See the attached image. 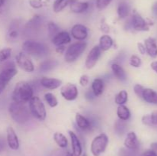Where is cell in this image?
Instances as JSON below:
<instances>
[{"mask_svg":"<svg viewBox=\"0 0 157 156\" xmlns=\"http://www.w3.org/2000/svg\"><path fill=\"white\" fill-rule=\"evenodd\" d=\"M34 96L32 86L25 81H19L16 84L12 93V100L18 103L25 104Z\"/></svg>","mask_w":157,"mask_h":156,"instance_id":"obj_1","label":"cell"},{"mask_svg":"<svg viewBox=\"0 0 157 156\" xmlns=\"http://www.w3.org/2000/svg\"><path fill=\"white\" fill-rule=\"evenodd\" d=\"M9 113L11 117L17 123L25 124L30 119V110L25 104L18 103L12 101L9 106Z\"/></svg>","mask_w":157,"mask_h":156,"instance_id":"obj_2","label":"cell"},{"mask_svg":"<svg viewBox=\"0 0 157 156\" xmlns=\"http://www.w3.org/2000/svg\"><path fill=\"white\" fill-rule=\"evenodd\" d=\"M23 52L36 58H41L48 52V47L43 43L35 40H27L22 44Z\"/></svg>","mask_w":157,"mask_h":156,"instance_id":"obj_3","label":"cell"},{"mask_svg":"<svg viewBox=\"0 0 157 156\" xmlns=\"http://www.w3.org/2000/svg\"><path fill=\"white\" fill-rule=\"evenodd\" d=\"M87 44V42L84 41H78L71 44L64 53V60L66 62L72 63L76 61L85 50Z\"/></svg>","mask_w":157,"mask_h":156,"instance_id":"obj_4","label":"cell"},{"mask_svg":"<svg viewBox=\"0 0 157 156\" xmlns=\"http://www.w3.org/2000/svg\"><path fill=\"white\" fill-rule=\"evenodd\" d=\"M29 110L32 116L40 121L45 120L47 113L44 103L38 96H35L29 101Z\"/></svg>","mask_w":157,"mask_h":156,"instance_id":"obj_5","label":"cell"},{"mask_svg":"<svg viewBox=\"0 0 157 156\" xmlns=\"http://www.w3.org/2000/svg\"><path fill=\"white\" fill-rule=\"evenodd\" d=\"M108 136L105 133H101L93 139L90 145V151L94 156H101L107 149L108 145Z\"/></svg>","mask_w":157,"mask_h":156,"instance_id":"obj_6","label":"cell"},{"mask_svg":"<svg viewBox=\"0 0 157 156\" xmlns=\"http://www.w3.org/2000/svg\"><path fill=\"white\" fill-rule=\"evenodd\" d=\"M153 23L146 21L138 12H134L130 19V25L137 32H147L150 30V25Z\"/></svg>","mask_w":157,"mask_h":156,"instance_id":"obj_7","label":"cell"},{"mask_svg":"<svg viewBox=\"0 0 157 156\" xmlns=\"http://www.w3.org/2000/svg\"><path fill=\"white\" fill-rule=\"evenodd\" d=\"M18 73L15 67H9L0 72V94L2 93L12 78Z\"/></svg>","mask_w":157,"mask_h":156,"instance_id":"obj_8","label":"cell"},{"mask_svg":"<svg viewBox=\"0 0 157 156\" xmlns=\"http://www.w3.org/2000/svg\"><path fill=\"white\" fill-rule=\"evenodd\" d=\"M15 61H16L18 67L25 71L32 73L35 70V66H34L32 60L29 58L27 54H25V52H19L15 57Z\"/></svg>","mask_w":157,"mask_h":156,"instance_id":"obj_9","label":"cell"},{"mask_svg":"<svg viewBox=\"0 0 157 156\" xmlns=\"http://www.w3.org/2000/svg\"><path fill=\"white\" fill-rule=\"evenodd\" d=\"M61 94L64 99L67 101H73L78 96V90L76 85L71 83L64 84L61 88Z\"/></svg>","mask_w":157,"mask_h":156,"instance_id":"obj_10","label":"cell"},{"mask_svg":"<svg viewBox=\"0 0 157 156\" xmlns=\"http://www.w3.org/2000/svg\"><path fill=\"white\" fill-rule=\"evenodd\" d=\"M101 49L98 45H95L94 47H92L91 50L89 51L85 61V67L86 68L90 70L96 65L97 62L99 60L100 57L101 55Z\"/></svg>","mask_w":157,"mask_h":156,"instance_id":"obj_11","label":"cell"},{"mask_svg":"<svg viewBox=\"0 0 157 156\" xmlns=\"http://www.w3.org/2000/svg\"><path fill=\"white\" fill-rule=\"evenodd\" d=\"M6 142L12 150L16 151L19 148L18 138L14 128L11 126L8 127L6 130Z\"/></svg>","mask_w":157,"mask_h":156,"instance_id":"obj_12","label":"cell"},{"mask_svg":"<svg viewBox=\"0 0 157 156\" xmlns=\"http://www.w3.org/2000/svg\"><path fill=\"white\" fill-rule=\"evenodd\" d=\"M72 37L78 41H84L88 36V31L86 26L81 24H76L72 27L71 31Z\"/></svg>","mask_w":157,"mask_h":156,"instance_id":"obj_13","label":"cell"},{"mask_svg":"<svg viewBox=\"0 0 157 156\" xmlns=\"http://www.w3.org/2000/svg\"><path fill=\"white\" fill-rule=\"evenodd\" d=\"M68 133L71 138V141L72 154L74 156H81L82 154L83 150L79 138L71 130H69Z\"/></svg>","mask_w":157,"mask_h":156,"instance_id":"obj_14","label":"cell"},{"mask_svg":"<svg viewBox=\"0 0 157 156\" xmlns=\"http://www.w3.org/2000/svg\"><path fill=\"white\" fill-rule=\"evenodd\" d=\"M124 146L130 150H136L140 146V142L136 133L134 132H130L127 133L124 140Z\"/></svg>","mask_w":157,"mask_h":156,"instance_id":"obj_15","label":"cell"},{"mask_svg":"<svg viewBox=\"0 0 157 156\" xmlns=\"http://www.w3.org/2000/svg\"><path fill=\"white\" fill-rule=\"evenodd\" d=\"M52 43L55 44L56 47L61 45H64L68 43L71 42V38L70 34L67 32H60L59 33L57 34L55 37L52 39Z\"/></svg>","mask_w":157,"mask_h":156,"instance_id":"obj_16","label":"cell"},{"mask_svg":"<svg viewBox=\"0 0 157 156\" xmlns=\"http://www.w3.org/2000/svg\"><path fill=\"white\" fill-rule=\"evenodd\" d=\"M40 84L44 88L52 90L61 87V84H62V81L61 80L56 79V78H50L44 76L41 79Z\"/></svg>","mask_w":157,"mask_h":156,"instance_id":"obj_17","label":"cell"},{"mask_svg":"<svg viewBox=\"0 0 157 156\" xmlns=\"http://www.w3.org/2000/svg\"><path fill=\"white\" fill-rule=\"evenodd\" d=\"M144 46L146 47V52L152 58L157 57V44L153 38H148L144 41Z\"/></svg>","mask_w":157,"mask_h":156,"instance_id":"obj_18","label":"cell"},{"mask_svg":"<svg viewBox=\"0 0 157 156\" xmlns=\"http://www.w3.org/2000/svg\"><path fill=\"white\" fill-rule=\"evenodd\" d=\"M141 99L150 104L157 105V92L150 88H144Z\"/></svg>","mask_w":157,"mask_h":156,"instance_id":"obj_19","label":"cell"},{"mask_svg":"<svg viewBox=\"0 0 157 156\" xmlns=\"http://www.w3.org/2000/svg\"><path fill=\"white\" fill-rule=\"evenodd\" d=\"M75 121H76L78 128L82 131H90V129L91 128V124H90V121L81 113H76Z\"/></svg>","mask_w":157,"mask_h":156,"instance_id":"obj_20","label":"cell"},{"mask_svg":"<svg viewBox=\"0 0 157 156\" xmlns=\"http://www.w3.org/2000/svg\"><path fill=\"white\" fill-rule=\"evenodd\" d=\"M89 3L87 2H74L70 5V9L72 12L76 14L84 13L88 9Z\"/></svg>","mask_w":157,"mask_h":156,"instance_id":"obj_21","label":"cell"},{"mask_svg":"<svg viewBox=\"0 0 157 156\" xmlns=\"http://www.w3.org/2000/svg\"><path fill=\"white\" fill-rule=\"evenodd\" d=\"M113 40L108 35H104L99 39V47L103 51H107L113 46Z\"/></svg>","mask_w":157,"mask_h":156,"instance_id":"obj_22","label":"cell"},{"mask_svg":"<svg viewBox=\"0 0 157 156\" xmlns=\"http://www.w3.org/2000/svg\"><path fill=\"white\" fill-rule=\"evenodd\" d=\"M91 91L94 96H101L104 91V81L101 78H95L91 84Z\"/></svg>","mask_w":157,"mask_h":156,"instance_id":"obj_23","label":"cell"},{"mask_svg":"<svg viewBox=\"0 0 157 156\" xmlns=\"http://www.w3.org/2000/svg\"><path fill=\"white\" fill-rule=\"evenodd\" d=\"M111 70L113 71L114 76L119 80L124 81L127 80V74H126L125 70H124V68L120 64H116V63L113 64L111 65Z\"/></svg>","mask_w":157,"mask_h":156,"instance_id":"obj_24","label":"cell"},{"mask_svg":"<svg viewBox=\"0 0 157 156\" xmlns=\"http://www.w3.org/2000/svg\"><path fill=\"white\" fill-rule=\"evenodd\" d=\"M130 12V6L126 2H121L119 3L117 7V15L121 19L127 18Z\"/></svg>","mask_w":157,"mask_h":156,"instance_id":"obj_25","label":"cell"},{"mask_svg":"<svg viewBox=\"0 0 157 156\" xmlns=\"http://www.w3.org/2000/svg\"><path fill=\"white\" fill-rule=\"evenodd\" d=\"M117 114L119 119L124 121L128 120L130 118V116H131L130 110L125 105L118 106L117 110Z\"/></svg>","mask_w":157,"mask_h":156,"instance_id":"obj_26","label":"cell"},{"mask_svg":"<svg viewBox=\"0 0 157 156\" xmlns=\"http://www.w3.org/2000/svg\"><path fill=\"white\" fill-rule=\"evenodd\" d=\"M76 1L78 0H56L53 5L54 12L58 13L65 9L67 6H70L72 2Z\"/></svg>","mask_w":157,"mask_h":156,"instance_id":"obj_27","label":"cell"},{"mask_svg":"<svg viewBox=\"0 0 157 156\" xmlns=\"http://www.w3.org/2000/svg\"><path fill=\"white\" fill-rule=\"evenodd\" d=\"M55 143L61 148H65L67 146V139L64 134L61 132H55L53 136Z\"/></svg>","mask_w":157,"mask_h":156,"instance_id":"obj_28","label":"cell"},{"mask_svg":"<svg viewBox=\"0 0 157 156\" xmlns=\"http://www.w3.org/2000/svg\"><path fill=\"white\" fill-rule=\"evenodd\" d=\"M41 24V18L40 15H36L32 17V19L27 23L26 28L30 30H37Z\"/></svg>","mask_w":157,"mask_h":156,"instance_id":"obj_29","label":"cell"},{"mask_svg":"<svg viewBox=\"0 0 157 156\" xmlns=\"http://www.w3.org/2000/svg\"><path fill=\"white\" fill-rule=\"evenodd\" d=\"M19 35L18 33V24L16 22H12L9 26L7 37L9 40H15Z\"/></svg>","mask_w":157,"mask_h":156,"instance_id":"obj_30","label":"cell"},{"mask_svg":"<svg viewBox=\"0 0 157 156\" xmlns=\"http://www.w3.org/2000/svg\"><path fill=\"white\" fill-rule=\"evenodd\" d=\"M57 65H58V62L55 60H47V61H43L40 64L39 69L41 71L46 72L55 68Z\"/></svg>","mask_w":157,"mask_h":156,"instance_id":"obj_31","label":"cell"},{"mask_svg":"<svg viewBox=\"0 0 157 156\" xmlns=\"http://www.w3.org/2000/svg\"><path fill=\"white\" fill-rule=\"evenodd\" d=\"M128 100V93L126 90H121L115 96V103L120 105H124Z\"/></svg>","mask_w":157,"mask_h":156,"instance_id":"obj_32","label":"cell"},{"mask_svg":"<svg viewBox=\"0 0 157 156\" xmlns=\"http://www.w3.org/2000/svg\"><path fill=\"white\" fill-rule=\"evenodd\" d=\"M48 32L49 36L52 39L61 31H60V28L58 27V24H55V22L50 21V22L48 23Z\"/></svg>","mask_w":157,"mask_h":156,"instance_id":"obj_33","label":"cell"},{"mask_svg":"<svg viewBox=\"0 0 157 156\" xmlns=\"http://www.w3.org/2000/svg\"><path fill=\"white\" fill-rule=\"evenodd\" d=\"M44 99H45L46 102L48 104V106L52 108H55L58 106V102L57 98L54 94L52 93H47L44 94Z\"/></svg>","mask_w":157,"mask_h":156,"instance_id":"obj_34","label":"cell"},{"mask_svg":"<svg viewBox=\"0 0 157 156\" xmlns=\"http://www.w3.org/2000/svg\"><path fill=\"white\" fill-rule=\"evenodd\" d=\"M114 129L118 135H123L125 132L126 129H127V124H126V121L124 120H117L115 123Z\"/></svg>","mask_w":157,"mask_h":156,"instance_id":"obj_35","label":"cell"},{"mask_svg":"<svg viewBox=\"0 0 157 156\" xmlns=\"http://www.w3.org/2000/svg\"><path fill=\"white\" fill-rule=\"evenodd\" d=\"M12 54V49L10 47H5L0 49V63L4 62L9 59Z\"/></svg>","mask_w":157,"mask_h":156,"instance_id":"obj_36","label":"cell"},{"mask_svg":"<svg viewBox=\"0 0 157 156\" xmlns=\"http://www.w3.org/2000/svg\"><path fill=\"white\" fill-rule=\"evenodd\" d=\"M129 64L130 66H132L133 67H140L142 64V61H141L140 58H139L136 55H132L130 58V61H129Z\"/></svg>","mask_w":157,"mask_h":156,"instance_id":"obj_37","label":"cell"},{"mask_svg":"<svg viewBox=\"0 0 157 156\" xmlns=\"http://www.w3.org/2000/svg\"><path fill=\"white\" fill-rule=\"evenodd\" d=\"M111 2L112 0H97L96 6L98 10H103V9H106Z\"/></svg>","mask_w":157,"mask_h":156,"instance_id":"obj_38","label":"cell"},{"mask_svg":"<svg viewBox=\"0 0 157 156\" xmlns=\"http://www.w3.org/2000/svg\"><path fill=\"white\" fill-rule=\"evenodd\" d=\"M29 5L33 9H41L44 6V2L42 0H29Z\"/></svg>","mask_w":157,"mask_h":156,"instance_id":"obj_39","label":"cell"},{"mask_svg":"<svg viewBox=\"0 0 157 156\" xmlns=\"http://www.w3.org/2000/svg\"><path fill=\"white\" fill-rule=\"evenodd\" d=\"M144 88H145V87H144L142 85H140V84H136V85L133 87V90H134V93H136V96H139L140 98H141L142 97V93Z\"/></svg>","mask_w":157,"mask_h":156,"instance_id":"obj_40","label":"cell"},{"mask_svg":"<svg viewBox=\"0 0 157 156\" xmlns=\"http://www.w3.org/2000/svg\"><path fill=\"white\" fill-rule=\"evenodd\" d=\"M150 119L151 126H155L157 125V110L152 112L150 114Z\"/></svg>","mask_w":157,"mask_h":156,"instance_id":"obj_41","label":"cell"},{"mask_svg":"<svg viewBox=\"0 0 157 156\" xmlns=\"http://www.w3.org/2000/svg\"><path fill=\"white\" fill-rule=\"evenodd\" d=\"M89 83V76L87 75L84 74L81 76L79 80V84H81V87H85Z\"/></svg>","mask_w":157,"mask_h":156,"instance_id":"obj_42","label":"cell"},{"mask_svg":"<svg viewBox=\"0 0 157 156\" xmlns=\"http://www.w3.org/2000/svg\"><path fill=\"white\" fill-rule=\"evenodd\" d=\"M6 141L2 136H0V154L5 151L6 148Z\"/></svg>","mask_w":157,"mask_h":156,"instance_id":"obj_43","label":"cell"},{"mask_svg":"<svg viewBox=\"0 0 157 156\" xmlns=\"http://www.w3.org/2000/svg\"><path fill=\"white\" fill-rule=\"evenodd\" d=\"M142 122L145 125L147 126H151V124H150V114L144 115L142 117Z\"/></svg>","mask_w":157,"mask_h":156,"instance_id":"obj_44","label":"cell"},{"mask_svg":"<svg viewBox=\"0 0 157 156\" xmlns=\"http://www.w3.org/2000/svg\"><path fill=\"white\" fill-rule=\"evenodd\" d=\"M137 48H138V50H139V52L141 54H145L147 53V52H146V47L145 46H144V44H143V43L141 42L137 43Z\"/></svg>","mask_w":157,"mask_h":156,"instance_id":"obj_45","label":"cell"},{"mask_svg":"<svg viewBox=\"0 0 157 156\" xmlns=\"http://www.w3.org/2000/svg\"><path fill=\"white\" fill-rule=\"evenodd\" d=\"M143 156H157V153L153 150H147L144 153Z\"/></svg>","mask_w":157,"mask_h":156,"instance_id":"obj_46","label":"cell"},{"mask_svg":"<svg viewBox=\"0 0 157 156\" xmlns=\"http://www.w3.org/2000/svg\"><path fill=\"white\" fill-rule=\"evenodd\" d=\"M66 48L65 47H64V45H61V46H58V47H56V49H55V50H56V52L58 54H64V51H65Z\"/></svg>","mask_w":157,"mask_h":156,"instance_id":"obj_47","label":"cell"},{"mask_svg":"<svg viewBox=\"0 0 157 156\" xmlns=\"http://www.w3.org/2000/svg\"><path fill=\"white\" fill-rule=\"evenodd\" d=\"M150 67H151L152 70L157 73V61H153V62L150 64Z\"/></svg>","mask_w":157,"mask_h":156,"instance_id":"obj_48","label":"cell"},{"mask_svg":"<svg viewBox=\"0 0 157 156\" xmlns=\"http://www.w3.org/2000/svg\"><path fill=\"white\" fill-rule=\"evenodd\" d=\"M6 1L7 0H0V13H1L2 12L3 9H4V6H5V4H6Z\"/></svg>","mask_w":157,"mask_h":156,"instance_id":"obj_49","label":"cell"},{"mask_svg":"<svg viewBox=\"0 0 157 156\" xmlns=\"http://www.w3.org/2000/svg\"><path fill=\"white\" fill-rule=\"evenodd\" d=\"M152 10H153V14H154L155 15H157V2L153 4V8H152Z\"/></svg>","mask_w":157,"mask_h":156,"instance_id":"obj_50","label":"cell"},{"mask_svg":"<svg viewBox=\"0 0 157 156\" xmlns=\"http://www.w3.org/2000/svg\"><path fill=\"white\" fill-rule=\"evenodd\" d=\"M151 148H152V150H153V151H155L156 152L157 151V142H154V143L152 144Z\"/></svg>","mask_w":157,"mask_h":156,"instance_id":"obj_51","label":"cell"},{"mask_svg":"<svg viewBox=\"0 0 157 156\" xmlns=\"http://www.w3.org/2000/svg\"><path fill=\"white\" fill-rule=\"evenodd\" d=\"M65 156H74V155H73V154H72V153L67 152V154H66Z\"/></svg>","mask_w":157,"mask_h":156,"instance_id":"obj_52","label":"cell"},{"mask_svg":"<svg viewBox=\"0 0 157 156\" xmlns=\"http://www.w3.org/2000/svg\"><path fill=\"white\" fill-rule=\"evenodd\" d=\"M83 156H87V155L86 154H83Z\"/></svg>","mask_w":157,"mask_h":156,"instance_id":"obj_53","label":"cell"}]
</instances>
